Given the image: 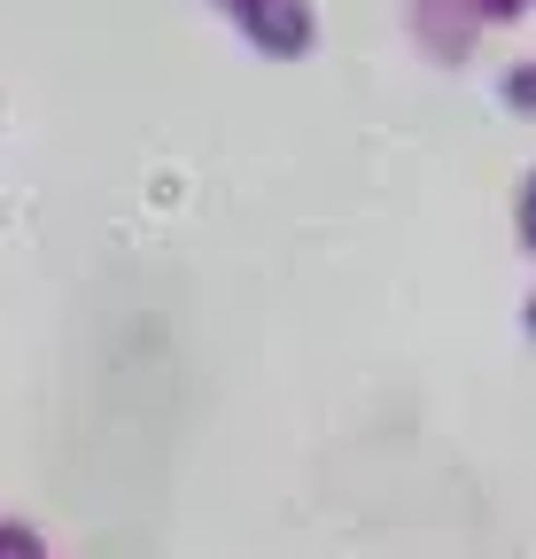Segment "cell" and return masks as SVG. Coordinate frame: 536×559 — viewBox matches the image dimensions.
<instances>
[{
    "mask_svg": "<svg viewBox=\"0 0 536 559\" xmlns=\"http://www.w3.org/2000/svg\"><path fill=\"white\" fill-rule=\"evenodd\" d=\"M528 241H536V187H528Z\"/></svg>",
    "mask_w": 536,
    "mask_h": 559,
    "instance_id": "obj_1",
    "label": "cell"
}]
</instances>
